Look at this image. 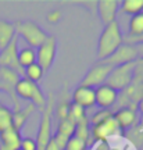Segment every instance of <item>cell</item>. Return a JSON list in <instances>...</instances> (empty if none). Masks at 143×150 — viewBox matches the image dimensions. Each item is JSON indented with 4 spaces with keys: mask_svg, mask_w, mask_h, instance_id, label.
<instances>
[{
    "mask_svg": "<svg viewBox=\"0 0 143 150\" xmlns=\"http://www.w3.org/2000/svg\"><path fill=\"white\" fill-rule=\"evenodd\" d=\"M122 43H124V36H122L120 24L114 21L106 25L103 32L99 36V40H97V49H96L97 60L103 61L107 57H110Z\"/></svg>",
    "mask_w": 143,
    "mask_h": 150,
    "instance_id": "cell-1",
    "label": "cell"
},
{
    "mask_svg": "<svg viewBox=\"0 0 143 150\" xmlns=\"http://www.w3.org/2000/svg\"><path fill=\"white\" fill-rule=\"evenodd\" d=\"M16 95L17 97H21L24 100H29V102L40 111L46 108L47 104V99L43 95V91L38 83H33L27 78H20L18 83L16 85Z\"/></svg>",
    "mask_w": 143,
    "mask_h": 150,
    "instance_id": "cell-2",
    "label": "cell"
},
{
    "mask_svg": "<svg viewBox=\"0 0 143 150\" xmlns=\"http://www.w3.org/2000/svg\"><path fill=\"white\" fill-rule=\"evenodd\" d=\"M14 25H16V33H18L29 45V47L35 49V50L49 36L47 33L33 21H20L16 22Z\"/></svg>",
    "mask_w": 143,
    "mask_h": 150,
    "instance_id": "cell-3",
    "label": "cell"
},
{
    "mask_svg": "<svg viewBox=\"0 0 143 150\" xmlns=\"http://www.w3.org/2000/svg\"><path fill=\"white\" fill-rule=\"evenodd\" d=\"M133 70H135V61L127 63L122 65H117L111 70L110 75L107 76L106 85L113 88L118 93L124 91L125 88L132 83L133 81Z\"/></svg>",
    "mask_w": 143,
    "mask_h": 150,
    "instance_id": "cell-4",
    "label": "cell"
},
{
    "mask_svg": "<svg viewBox=\"0 0 143 150\" xmlns=\"http://www.w3.org/2000/svg\"><path fill=\"white\" fill-rule=\"evenodd\" d=\"M53 110H54V100H53L52 93H50V96L47 99L46 108L42 111L38 135H36V138H35L36 145H38V150H45L46 145L52 139V117H53Z\"/></svg>",
    "mask_w": 143,
    "mask_h": 150,
    "instance_id": "cell-5",
    "label": "cell"
},
{
    "mask_svg": "<svg viewBox=\"0 0 143 150\" xmlns=\"http://www.w3.org/2000/svg\"><path fill=\"white\" fill-rule=\"evenodd\" d=\"M113 68H114V67L106 64V63L97 61L93 67H90L89 71L86 72V75L81 79L79 86H88V88L96 89L97 86L104 85L107 76L110 75Z\"/></svg>",
    "mask_w": 143,
    "mask_h": 150,
    "instance_id": "cell-6",
    "label": "cell"
},
{
    "mask_svg": "<svg viewBox=\"0 0 143 150\" xmlns=\"http://www.w3.org/2000/svg\"><path fill=\"white\" fill-rule=\"evenodd\" d=\"M57 54V40L54 36L49 35L46 40L36 49V64L40 65L43 72H47L54 63Z\"/></svg>",
    "mask_w": 143,
    "mask_h": 150,
    "instance_id": "cell-7",
    "label": "cell"
},
{
    "mask_svg": "<svg viewBox=\"0 0 143 150\" xmlns=\"http://www.w3.org/2000/svg\"><path fill=\"white\" fill-rule=\"evenodd\" d=\"M124 134V131L120 128L114 117H110L104 122L99 124L96 127H90V136L96 142H107L111 138H118Z\"/></svg>",
    "mask_w": 143,
    "mask_h": 150,
    "instance_id": "cell-8",
    "label": "cell"
},
{
    "mask_svg": "<svg viewBox=\"0 0 143 150\" xmlns=\"http://www.w3.org/2000/svg\"><path fill=\"white\" fill-rule=\"evenodd\" d=\"M0 67L16 71L17 74L24 76V68L18 63V38H14L13 42L0 52Z\"/></svg>",
    "mask_w": 143,
    "mask_h": 150,
    "instance_id": "cell-9",
    "label": "cell"
},
{
    "mask_svg": "<svg viewBox=\"0 0 143 150\" xmlns=\"http://www.w3.org/2000/svg\"><path fill=\"white\" fill-rule=\"evenodd\" d=\"M20 78H21V75L17 74L16 71L4 68V67H0V86H1V91L7 92V95L13 100L16 108H20L18 97L16 95V85L18 83Z\"/></svg>",
    "mask_w": 143,
    "mask_h": 150,
    "instance_id": "cell-10",
    "label": "cell"
},
{
    "mask_svg": "<svg viewBox=\"0 0 143 150\" xmlns=\"http://www.w3.org/2000/svg\"><path fill=\"white\" fill-rule=\"evenodd\" d=\"M136 60H138V53H136L135 46H129V45H124L122 43L110 57L103 60L101 63H106V64L111 65V67H117V65L132 63V61H136Z\"/></svg>",
    "mask_w": 143,
    "mask_h": 150,
    "instance_id": "cell-11",
    "label": "cell"
},
{
    "mask_svg": "<svg viewBox=\"0 0 143 150\" xmlns=\"http://www.w3.org/2000/svg\"><path fill=\"white\" fill-rule=\"evenodd\" d=\"M96 106L100 107V110H110L117 103L118 99V92L114 91L108 85H100L95 89Z\"/></svg>",
    "mask_w": 143,
    "mask_h": 150,
    "instance_id": "cell-12",
    "label": "cell"
},
{
    "mask_svg": "<svg viewBox=\"0 0 143 150\" xmlns=\"http://www.w3.org/2000/svg\"><path fill=\"white\" fill-rule=\"evenodd\" d=\"M71 102L81 106L82 108H92L96 106L95 89L88 86H78L71 93Z\"/></svg>",
    "mask_w": 143,
    "mask_h": 150,
    "instance_id": "cell-13",
    "label": "cell"
},
{
    "mask_svg": "<svg viewBox=\"0 0 143 150\" xmlns=\"http://www.w3.org/2000/svg\"><path fill=\"white\" fill-rule=\"evenodd\" d=\"M96 8H97L101 22L106 27V25L115 21L117 13L120 10V3L117 0H99L96 3Z\"/></svg>",
    "mask_w": 143,
    "mask_h": 150,
    "instance_id": "cell-14",
    "label": "cell"
},
{
    "mask_svg": "<svg viewBox=\"0 0 143 150\" xmlns=\"http://www.w3.org/2000/svg\"><path fill=\"white\" fill-rule=\"evenodd\" d=\"M113 117H114V120L117 121V124L120 125V128L122 131L132 129L133 127H136V124L139 121L138 110H133V108L129 107L118 108L115 112H113Z\"/></svg>",
    "mask_w": 143,
    "mask_h": 150,
    "instance_id": "cell-15",
    "label": "cell"
},
{
    "mask_svg": "<svg viewBox=\"0 0 143 150\" xmlns=\"http://www.w3.org/2000/svg\"><path fill=\"white\" fill-rule=\"evenodd\" d=\"M36 111V107L33 104H28L25 107H20V108H16L13 111V129H16L17 132L21 134V129L24 128V125L27 122L29 117H31L33 112Z\"/></svg>",
    "mask_w": 143,
    "mask_h": 150,
    "instance_id": "cell-16",
    "label": "cell"
},
{
    "mask_svg": "<svg viewBox=\"0 0 143 150\" xmlns=\"http://www.w3.org/2000/svg\"><path fill=\"white\" fill-rule=\"evenodd\" d=\"M16 38V25L10 21L0 20V52L6 49Z\"/></svg>",
    "mask_w": 143,
    "mask_h": 150,
    "instance_id": "cell-17",
    "label": "cell"
},
{
    "mask_svg": "<svg viewBox=\"0 0 143 150\" xmlns=\"http://www.w3.org/2000/svg\"><path fill=\"white\" fill-rule=\"evenodd\" d=\"M120 10L131 17L143 13V0H124L120 3Z\"/></svg>",
    "mask_w": 143,
    "mask_h": 150,
    "instance_id": "cell-18",
    "label": "cell"
},
{
    "mask_svg": "<svg viewBox=\"0 0 143 150\" xmlns=\"http://www.w3.org/2000/svg\"><path fill=\"white\" fill-rule=\"evenodd\" d=\"M143 33V13L135 14L128 22V36H139Z\"/></svg>",
    "mask_w": 143,
    "mask_h": 150,
    "instance_id": "cell-19",
    "label": "cell"
},
{
    "mask_svg": "<svg viewBox=\"0 0 143 150\" xmlns=\"http://www.w3.org/2000/svg\"><path fill=\"white\" fill-rule=\"evenodd\" d=\"M18 63L22 68H27L29 65L36 63V50L32 47H24L18 52Z\"/></svg>",
    "mask_w": 143,
    "mask_h": 150,
    "instance_id": "cell-20",
    "label": "cell"
},
{
    "mask_svg": "<svg viewBox=\"0 0 143 150\" xmlns=\"http://www.w3.org/2000/svg\"><path fill=\"white\" fill-rule=\"evenodd\" d=\"M74 136L82 139L84 142H86V145L89 146L92 136H90V125H89V120H88V117L84 118L81 122H78L76 125H75Z\"/></svg>",
    "mask_w": 143,
    "mask_h": 150,
    "instance_id": "cell-21",
    "label": "cell"
},
{
    "mask_svg": "<svg viewBox=\"0 0 143 150\" xmlns=\"http://www.w3.org/2000/svg\"><path fill=\"white\" fill-rule=\"evenodd\" d=\"M13 128V111L0 103V134Z\"/></svg>",
    "mask_w": 143,
    "mask_h": 150,
    "instance_id": "cell-22",
    "label": "cell"
},
{
    "mask_svg": "<svg viewBox=\"0 0 143 150\" xmlns=\"http://www.w3.org/2000/svg\"><path fill=\"white\" fill-rule=\"evenodd\" d=\"M84 118H86V110L82 108L81 106H78V104H75V103L71 102L68 112H67V120H68L71 124L76 125V124L81 122Z\"/></svg>",
    "mask_w": 143,
    "mask_h": 150,
    "instance_id": "cell-23",
    "label": "cell"
},
{
    "mask_svg": "<svg viewBox=\"0 0 143 150\" xmlns=\"http://www.w3.org/2000/svg\"><path fill=\"white\" fill-rule=\"evenodd\" d=\"M43 75H45V72H43V70L40 68V65L35 63V64L24 68V76H22V78H27L28 81H31L33 83H38L39 81H42Z\"/></svg>",
    "mask_w": 143,
    "mask_h": 150,
    "instance_id": "cell-24",
    "label": "cell"
},
{
    "mask_svg": "<svg viewBox=\"0 0 143 150\" xmlns=\"http://www.w3.org/2000/svg\"><path fill=\"white\" fill-rule=\"evenodd\" d=\"M74 132H75V125L74 124H71L65 118V120H61V121H58V125H57V132L56 134L58 135H63L65 138H72L74 136Z\"/></svg>",
    "mask_w": 143,
    "mask_h": 150,
    "instance_id": "cell-25",
    "label": "cell"
},
{
    "mask_svg": "<svg viewBox=\"0 0 143 150\" xmlns=\"http://www.w3.org/2000/svg\"><path fill=\"white\" fill-rule=\"evenodd\" d=\"M69 104H71V102L67 100L65 96H64L57 104H54V108H56V117L58 118V121H61V120H65V118H67V112H68Z\"/></svg>",
    "mask_w": 143,
    "mask_h": 150,
    "instance_id": "cell-26",
    "label": "cell"
},
{
    "mask_svg": "<svg viewBox=\"0 0 143 150\" xmlns=\"http://www.w3.org/2000/svg\"><path fill=\"white\" fill-rule=\"evenodd\" d=\"M110 117H113V112L110 110H99L97 112L93 114V117L89 120V125L90 127H96L99 124L104 122L106 120H108Z\"/></svg>",
    "mask_w": 143,
    "mask_h": 150,
    "instance_id": "cell-27",
    "label": "cell"
},
{
    "mask_svg": "<svg viewBox=\"0 0 143 150\" xmlns=\"http://www.w3.org/2000/svg\"><path fill=\"white\" fill-rule=\"evenodd\" d=\"M86 149H88L86 142H84L82 139L76 138V136L69 138L68 142H67V146H65V150H86Z\"/></svg>",
    "mask_w": 143,
    "mask_h": 150,
    "instance_id": "cell-28",
    "label": "cell"
},
{
    "mask_svg": "<svg viewBox=\"0 0 143 150\" xmlns=\"http://www.w3.org/2000/svg\"><path fill=\"white\" fill-rule=\"evenodd\" d=\"M20 150H38L36 140L32 138H21Z\"/></svg>",
    "mask_w": 143,
    "mask_h": 150,
    "instance_id": "cell-29",
    "label": "cell"
},
{
    "mask_svg": "<svg viewBox=\"0 0 143 150\" xmlns=\"http://www.w3.org/2000/svg\"><path fill=\"white\" fill-rule=\"evenodd\" d=\"M46 20H47L49 24H58L63 20V11L58 10V8H54V10H52L47 14Z\"/></svg>",
    "mask_w": 143,
    "mask_h": 150,
    "instance_id": "cell-30",
    "label": "cell"
},
{
    "mask_svg": "<svg viewBox=\"0 0 143 150\" xmlns=\"http://www.w3.org/2000/svg\"><path fill=\"white\" fill-rule=\"evenodd\" d=\"M52 139L54 140V143L58 146L60 150H65V146H67V142H68V138H65L63 135L56 134L54 136H52Z\"/></svg>",
    "mask_w": 143,
    "mask_h": 150,
    "instance_id": "cell-31",
    "label": "cell"
},
{
    "mask_svg": "<svg viewBox=\"0 0 143 150\" xmlns=\"http://www.w3.org/2000/svg\"><path fill=\"white\" fill-rule=\"evenodd\" d=\"M92 150H110L107 142H95V145L92 146Z\"/></svg>",
    "mask_w": 143,
    "mask_h": 150,
    "instance_id": "cell-32",
    "label": "cell"
},
{
    "mask_svg": "<svg viewBox=\"0 0 143 150\" xmlns=\"http://www.w3.org/2000/svg\"><path fill=\"white\" fill-rule=\"evenodd\" d=\"M45 150H60L58 149V146L54 143L53 139H50V142H49L47 145H46V147H45Z\"/></svg>",
    "mask_w": 143,
    "mask_h": 150,
    "instance_id": "cell-33",
    "label": "cell"
},
{
    "mask_svg": "<svg viewBox=\"0 0 143 150\" xmlns=\"http://www.w3.org/2000/svg\"><path fill=\"white\" fill-rule=\"evenodd\" d=\"M135 49H136V53H138V59H143V43L136 45Z\"/></svg>",
    "mask_w": 143,
    "mask_h": 150,
    "instance_id": "cell-34",
    "label": "cell"
},
{
    "mask_svg": "<svg viewBox=\"0 0 143 150\" xmlns=\"http://www.w3.org/2000/svg\"><path fill=\"white\" fill-rule=\"evenodd\" d=\"M0 92H1V86H0Z\"/></svg>",
    "mask_w": 143,
    "mask_h": 150,
    "instance_id": "cell-35",
    "label": "cell"
},
{
    "mask_svg": "<svg viewBox=\"0 0 143 150\" xmlns=\"http://www.w3.org/2000/svg\"><path fill=\"white\" fill-rule=\"evenodd\" d=\"M142 150H143V149H142Z\"/></svg>",
    "mask_w": 143,
    "mask_h": 150,
    "instance_id": "cell-36",
    "label": "cell"
}]
</instances>
